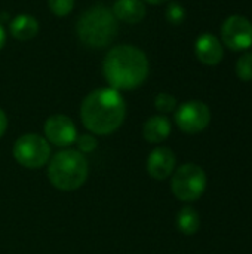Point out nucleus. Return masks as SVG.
Returning a JSON list of instances; mask_svg holds the SVG:
<instances>
[{
	"instance_id": "nucleus-21",
	"label": "nucleus",
	"mask_w": 252,
	"mask_h": 254,
	"mask_svg": "<svg viewBox=\"0 0 252 254\" xmlns=\"http://www.w3.org/2000/svg\"><path fill=\"white\" fill-rule=\"evenodd\" d=\"M6 128H7V118H6V113L0 109V137H3V134L6 132Z\"/></svg>"
},
{
	"instance_id": "nucleus-13",
	"label": "nucleus",
	"mask_w": 252,
	"mask_h": 254,
	"mask_svg": "<svg viewBox=\"0 0 252 254\" xmlns=\"http://www.w3.org/2000/svg\"><path fill=\"white\" fill-rule=\"evenodd\" d=\"M171 134V122L165 116H151L143 127V137L149 143H162Z\"/></svg>"
},
{
	"instance_id": "nucleus-5",
	"label": "nucleus",
	"mask_w": 252,
	"mask_h": 254,
	"mask_svg": "<svg viewBox=\"0 0 252 254\" xmlns=\"http://www.w3.org/2000/svg\"><path fill=\"white\" fill-rule=\"evenodd\" d=\"M171 189L180 201L193 202L199 199L206 189V174L203 168L196 164H186L180 167L172 177Z\"/></svg>"
},
{
	"instance_id": "nucleus-16",
	"label": "nucleus",
	"mask_w": 252,
	"mask_h": 254,
	"mask_svg": "<svg viewBox=\"0 0 252 254\" xmlns=\"http://www.w3.org/2000/svg\"><path fill=\"white\" fill-rule=\"evenodd\" d=\"M236 74L244 82L252 80V52L242 55L236 63Z\"/></svg>"
},
{
	"instance_id": "nucleus-6",
	"label": "nucleus",
	"mask_w": 252,
	"mask_h": 254,
	"mask_svg": "<svg viewBox=\"0 0 252 254\" xmlns=\"http://www.w3.org/2000/svg\"><path fill=\"white\" fill-rule=\"evenodd\" d=\"M50 156V147L46 138L37 134L21 135L13 146V158L25 168L34 170L43 167Z\"/></svg>"
},
{
	"instance_id": "nucleus-9",
	"label": "nucleus",
	"mask_w": 252,
	"mask_h": 254,
	"mask_svg": "<svg viewBox=\"0 0 252 254\" xmlns=\"http://www.w3.org/2000/svg\"><path fill=\"white\" fill-rule=\"evenodd\" d=\"M43 131L46 140L58 147H68L73 143H76L77 138L76 125L65 115H53L48 118Z\"/></svg>"
},
{
	"instance_id": "nucleus-8",
	"label": "nucleus",
	"mask_w": 252,
	"mask_h": 254,
	"mask_svg": "<svg viewBox=\"0 0 252 254\" xmlns=\"http://www.w3.org/2000/svg\"><path fill=\"white\" fill-rule=\"evenodd\" d=\"M221 37L227 48L244 51L252 46V24L241 15L229 16L221 27Z\"/></svg>"
},
{
	"instance_id": "nucleus-20",
	"label": "nucleus",
	"mask_w": 252,
	"mask_h": 254,
	"mask_svg": "<svg viewBox=\"0 0 252 254\" xmlns=\"http://www.w3.org/2000/svg\"><path fill=\"white\" fill-rule=\"evenodd\" d=\"M166 18L172 24H180L184 19V9L180 4H171L166 12Z\"/></svg>"
},
{
	"instance_id": "nucleus-15",
	"label": "nucleus",
	"mask_w": 252,
	"mask_h": 254,
	"mask_svg": "<svg viewBox=\"0 0 252 254\" xmlns=\"http://www.w3.org/2000/svg\"><path fill=\"white\" fill-rule=\"evenodd\" d=\"M177 228L184 235H195L201 228V219L193 207H183L177 216Z\"/></svg>"
},
{
	"instance_id": "nucleus-2",
	"label": "nucleus",
	"mask_w": 252,
	"mask_h": 254,
	"mask_svg": "<svg viewBox=\"0 0 252 254\" xmlns=\"http://www.w3.org/2000/svg\"><path fill=\"white\" fill-rule=\"evenodd\" d=\"M102 71L110 88L116 91H131L143 85L147 79L149 60L137 46H114L105 55Z\"/></svg>"
},
{
	"instance_id": "nucleus-10",
	"label": "nucleus",
	"mask_w": 252,
	"mask_h": 254,
	"mask_svg": "<svg viewBox=\"0 0 252 254\" xmlns=\"http://www.w3.org/2000/svg\"><path fill=\"white\" fill-rule=\"evenodd\" d=\"M175 153L169 147H156L147 158V171L156 180L168 179L175 168Z\"/></svg>"
},
{
	"instance_id": "nucleus-1",
	"label": "nucleus",
	"mask_w": 252,
	"mask_h": 254,
	"mask_svg": "<svg viewBox=\"0 0 252 254\" xmlns=\"http://www.w3.org/2000/svg\"><path fill=\"white\" fill-rule=\"evenodd\" d=\"M126 116V103L113 88H100L86 95L80 118L86 129L95 135H108L120 128Z\"/></svg>"
},
{
	"instance_id": "nucleus-3",
	"label": "nucleus",
	"mask_w": 252,
	"mask_h": 254,
	"mask_svg": "<svg viewBox=\"0 0 252 254\" xmlns=\"http://www.w3.org/2000/svg\"><path fill=\"white\" fill-rule=\"evenodd\" d=\"M76 30L82 43L89 48H104L117 34V19L110 9L97 4L80 15Z\"/></svg>"
},
{
	"instance_id": "nucleus-4",
	"label": "nucleus",
	"mask_w": 252,
	"mask_h": 254,
	"mask_svg": "<svg viewBox=\"0 0 252 254\" xmlns=\"http://www.w3.org/2000/svg\"><path fill=\"white\" fill-rule=\"evenodd\" d=\"M88 161L79 150L65 149L58 152L49 162L48 177L59 190H76L88 179Z\"/></svg>"
},
{
	"instance_id": "nucleus-19",
	"label": "nucleus",
	"mask_w": 252,
	"mask_h": 254,
	"mask_svg": "<svg viewBox=\"0 0 252 254\" xmlns=\"http://www.w3.org/2000/svg\"><path fill=\"white\" fill-rule=\"evenodd\" d=\"M76 143L80 149V152H92L97 147V138L91 134H85L76 138Z\"/></svg>"
},
{
	"instance_id": "nucleus-12",
	"label": "nucleus",
	"mask_w": 252,
	"mask_h": 254,
	"mask_svg": "<svg viewBox=\"0 0 252 254\" xmlns=\"http://www.w3.org/2000/svg\"><path fill=\"white\" fill-rule=\"evenodd\" d=\"M111 12L116 19L126 24H137L146 16V6L141 0H117Z\"/></svg>"
},
{
	"instance_id": "nucleus-23",
	"label": "nucleus",
	"mask_w": 252,
	"mask_h": 254,
	"mask_svg": "<svg viewBox=\"0 0 252 254\" xmlns=\"http://www.w3.org/2000/svg\"><path fill=\"white\" fill-rule=\"evenodd\" d=\"M144 1H147V3H150V4H162V3H165V1H168V0H144Z\"/></svg>"
},
{
	"instance_id": "nucleus-17",
	"label": "nucleus",
	"mask_w": 252,
	"mask_h": 254,
	"mask_svg": "<svg viewBox=\"0 0 252 254\" xmlns=\"http://www.w3.org/2000/svg\"><path fill=\"white\" fill-rule=\"evenodd\" d=\"M154 106L159 112L162 113H171L175 110L177 107V100L174 95L166 94V92H160L156 98H154Z\"/></svg>"
},
{
	"instance_id": "nucleus-14",
	"label": "nucleus",
	"mask_w": 252,
	"mask_h": 254,
	"mask_svg": "<svg viewBox=\"0 0 252 254\" xmlns=\"http://www.w3.org/2000/svg\"><path fill=\"white\" fill-rule=\"evenodd\" d=\"M9 30L12 33V36L18 40H28L33 39L37 31H39V22L36 18H33L31 15L27 13H21L18 16H15L9 25Z\"/></svg>"
},
{
	"instance_id": "nucleus-18",
	"label": "nucleus",
	"mask_w": 252,
	"mask_h": 254,
	"mask_svg": "<svg viewBox=\"0 0 252 254\" xmlns=\"http://www.w3.org/2000/svg\"><path fill=\"white\" fill-rule=\"evenodd\" d=\"M48 4L56 16H65L73 10L74 0H48Z\"/></svg>"
},
{
	"instance_id": "nucleus-7",
	"label": "nucleus",
	"mask_w": 252,
	"mask_h": 254,
	"mask_svg": "<svg viewBox=\"0 0 252 254\" xmlns=\"http://www.w3.org/2000/svg\"><path fill=\"white\" fill-rule=\"evenodd\" d=\"M211 122L209 107L198 100L187 101L175 112V124L186 134H198Z\"/></svg>"
},
{
	"instance_id": "nucleus-22",
	"label": "nucleus",
	"mask_w": 252,
	"mask_h": 254,
	"mask_svg": "<svg viewBox=\"0 0 252 254\" xmlns=\"http://www.w3.org/2000/svg\"><path fill=\"white\" fill-rule=\"evenodd\" d=\"M4 43H6V31H4L3 25L0 24V49L4 46Z\"/></svg>"
},
{
	"instance_id": "nucleus-11",
	"label": "nucleus",
	"mask_w": 252,
	"mask_h": 254,
	"mask_svg": "<svg viewBox=\"0 0 252 254\" xmlns=\"http://www.w3.org/2000/svg\"><path fill=\"white\" fill-rule=\"evenodd\" d=\"M195 52L201 63L206 65H215L223 60L224 51L218 37L211 33H203L195 43Z\"/></svg>"
}]
</instances>
